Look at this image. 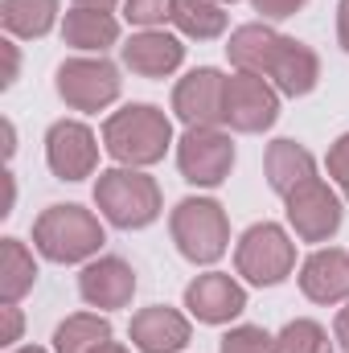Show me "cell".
<instances>
[{"mask_svg": "<svg viewBox=\"0 0 349 353\" xmlns=\"http://www.w3.org/2000/svg\"><path fill=\"white\" fill-rule=\"evenodd\" d=\"M103 148L128 169H148L173 148V119L152 103H128L103 123Z\"/></svg>", "mask_w": 349, "mask_h": 353, "instance_id": "cell-1", "label": "cell"}, {"mask_svg": "<svg viewBox=\"0 0 349 353\" xmlns=\"http://www.w3.org/2000/svg\"><path fill=\"white\" fill-rule=\"evenodd\" d=\"M94 205L99 214L119 230H140L161 218V185L144 169H107L94 181Z\"/></svg>", "mask_w": 349, "mask_h": 353, "instance_id": "cell-2", "label": "cell"}, {"mask_svg": "<svg viewBox=\"0 0 349 353\" xmlns=\"http://www.w3.org/2000/svg\"><path fill=\"white\" fill-rule=\"evenodd\" d=\"M107 243L103 222L83 205H50L33 222V247L50 263H83Z\"/></svg>", "mask_w": 349, "mask_h": 353, "instance_id": "cell-3", "label": "cell"}, {"mask_svg": "<svg viewBox=\"0 0 349 353\" xmlns=\"http://www.w3.org/2000/svg\"><path fill=\"white\" fill-rule=\"evenodd\" d=\"M173 243L177 251L189 259V263H218L230 247V222H226V210L214 201V197H185L177 201L173 218Z\"/></svg>", "mask_w": 349, "mask_h": 353, "instance_id": "cell-4", "label": "cell"}, {"mask_svg": "<svg viewBox=\"0 0 349 353\" xmlns=\"http://www.w3.org/2000/svg\"><path fill=\"white\" fill-rule=\"evenodd\" d=\"M235 267H239L243 279H251V283H259V288H275V283H283V279L292 275V267H296V243L288 239L283 226H275V222H255V226L239 239V247H235Z\"/></svg>", "mask_w": 349, "mask_h": 353, "instance_id": "cell-5", "label": "cell"}, {"mask_svg": "<svg viewBox=\"0 0 349 353\" xmlns=\"http://www.w3.org/2000/svg\"><path fill=\"white\" fill-rule=\"evenodd\" d=\"M177 169L189 185L214 189L235 169V140L222 128H185L177 140Z\"/></svg>", "mask_w": 349, "mask_h": 353, "instance_id": "cell-6", "label": "cell"}, {"mask_svg": "<svg viewBox=\"0 0 349 353\" xmlns=\"http://www.w3.org/2000/svg\"><path fill=\"white\" fill-rule=\"evenodd\" d=\"M283 210H288L296 239H304V243H329L341 226V197L321 176H308L304 185H296L283 197Z\"/></svg>", "mask_w": 349, "mask_h": 353, "instance_id": "cell-7", "label": "cell"}, {"mask_svg": "<svg viewBox=\"0 0 349 353\" xmlns=\"http://www.w3.org/2000/svg\"><path fill=\"white\" fill-rule=\"evenodd\" d=\"M119 70L99 54V58H70L58 66V94L74 111H103L119 99Z\"/></svg>", "mask_w": 349, "mask_h": 353, "instance_id": "cell-8", "label": "cell"}, {"mask_svg": "<svg viewBox=\"0 0 349 353\" xmlns=\"http://www.w3.org/2000/svg\"><path fill=\"white\" fill-rule=\"evenodd\" d=\"M222 111H226V123L235 132H247V136L267 132L279 119V90L271 87L267 79H259V74H243L239 70V74L226 79Z\"/></svg>", "mask_w": 349, "mask_h": 353, "instance_id": "cell-9", "label": "cell"}, {"mask_svg": "<svg viewBox=\"0 0 349 353\" xmlns=\"http://www.w3.org/2000/svg\"><path fill=\"white\" fill-rule=\"evenodd\" d=\"M226 74L214 66H197L189 70L173 90V111L185 128H218L226 123Z\"/></svg>", "mask_w": 349, "mask_h": 353, "instance_id": "cell-10", "label": "cell"}, {"mask_svg": "<svg viewBox=\"0 0 349 353\" xmlns=\"http://www.w3.org/2000/svg\"><path fill=\"white\" fill-rule=\"evenodd\" d=\"M46 161H50V173L58 181H83L94 173L99 165V144H94V132L79 119H58L50 132H46Z\"/></svg>", "mask_w": 349, "mask_h": 353, "instance_id": "cell-11", "label": "cell"}, {"mask_svg": "<svg viewBox=\"0 0 349 353\" xmlns=\"http://www.w3.org/2000/svg\"><path fill=\"white\" fill-rule=\"evenodd\" d=\"M185 308L201 321V325H226L247 308V292L235 275L226 271H206L185 288Z\"/></svg>", "mask_w": 349, "mask_h": 353, "instance_id": "cell-12", "label": "cell"}, {"mask_svg": "<svg viewBox=\"0 0 349 353\" xmlns=\"http://www.w3.org/2000/svg\"><path fill=\"white\" fill-rule=\"evenodd\" d=\"M79 296L90 308H128L132 296H136V271L115 255L94 259L79 275Z\"/></svg>", "mask_w": 349, "mask_h": 353, "instance_id": "cell-13", "label": "cell"}, {"mask_svg": "<svg viewBox=\"0 0 349 353\" xmlns=\"http://www.w3.org/2000/svg\"><path fill=\"white\" fill-rule=\"evenodd\" d=\"M300 292L312 304H341L349 300V255L341 247H321L300 267Z\"/></svg>", "mask_w": 349, "mask_h": 353, "instance_id": "cell-14", "label": "cell"}, {"mask_svg": "<svg viewBox=\"0 0 349 353\" xmlns=\"http://www.w3.org/2000/svg\"><path fill=\"white\" fill-rule=\"evenodd\" d=\"M185 62V46L165 29H144L123 41V66L140 79H165Z\"/></svg>", "mask_w": 349, "mask_h": 353, "instance_id": "cell-15", "label": "cell"}, {"mask_svg": "<svg viewBox=\"0 0 349 353\" xmlns=\"http://www.w3.org/2000/svg\"><path fill=\"white\" fill-rule=\"evenodd\" d=\"M132 345L140 353H181L189 345V321L165 304L140 308L132 316Z\"/></svg>", "mask_w": 349, "mask_h": 353, "instance_id": "cell-16", "label": "cell"}, {"mask_svg": "<svg viewBox=\"0 0 349 353\" xmlns=\"http://www.w3.org/2000/svg\"><path fill=\"white\" fill-rule=\"evenodd\" d=\"M317 79H321V58H317V50L304 46V41H296V37H283L279 50H275V58H271L267 83L279 90V94L300 99V94H308V90L317 87Z\"/></svg>", "mask_w": 349, "mask_h": 353, "instance_id": "cell-17", "label": "cell"}, {"mask_svg": "<svg viewBox=\"0 0 349 353\" xmlns=\"http://www.w3.org/2000/svg\"><path fill=\"white\" fill-rule=\"evenodd\" d=\"M279 41H283V33H275V29L263 25V21H255V25H239V29L230 33V41H226V58L235 62V70L267 79Z\"/></svg>", "mask_w": 349, "mask_h": 353, "instance_id": "cell-18", "label": "cell"}, {"mask_svg": "<svg viewBox=\"0 0 349 353\" xmlns=\"http://www.w3.org/2000/svg\"><path fill=\"white\" fill-rule=\"evenodd\" d=\"M62 41L83 54H103L119 41V21L107 8H70L62 21Z\"/></svg>", "mask_w": 349, "mask_h": 353, "instance_id": "cell-19", "label": "cell"}, {"mask_svg": "<svg viewBox=\"0 0 349 353\" xmlns=\"http://www.w3.org/2000/svg\"><path fill=\"white\" fill-rule=\"evenodd\" d=\"M267 185L279 193V197H288L296 185H304L308 176H317V161H312V152L304 148V144H296V140H275V144H267Z\"/></svg>", "mask_w": 349, "mask_h": 353, "instance_id": "cell-20", "label": "cell"}, {"mask_svg": "<svg viewBox=\"0 0 349 353\" xmlns=\"http://www.w3.org/2000/svg\"><path fill=\"white\" fill-rule=\"evenodd\" d=\"M111 341V321L99 312H74L54 329V353H94Z\"/></svg>", "mask_w": 349, "mask_h": 353, "instance_id": "cell-21", "label": "cell"}, {"mask_svg": "<svg viewBox=\"0 0 349 353\" xmlns=\"http://www.w3.org/2000/svg\"><path fill=\"white\" fill-rule=\"evenodd\" d=\"M177 33L193 37V41H214L226 33V12L218 0H173V17Z\"/></svg>", "mask_w": 349, "mask_h": 353, "instance_id": "cell-22", "label": "cell"}, {"mask_svg": "<svg viewBox=\"0 0 349 353\" xmlns=\"http://www.w3.org/2000/svg\"><path fill=\"white\" fill-rule=\"evenodd\" d=\"M0 21L12 37H46L58 21V0H0Z\"/></svg>", "mask_w": 349, "mask_h": 353, "instance_id": "cell-23", "label": "cell"}, {"mask_svg": "<svg viewBox=\"0 0 349 353\" xmlns=\"http://www.w3.org/2000/svg\"><path fill=\"white\" fill-rule=\"evenodd\" d=\"M33 283H37V263H33V255L25 251L21 239H4V243H0V300H4V304H17Z\"/></svg>", "mask_w": 349, "mask_h": 353, "instance_id": "cell-24", "label": "cell"}, {"mask_svg": "<svg viewBox=\"0 0 349 353\" xmlns=\"http://www.w3.org/2000/svg\"><path fill=\"white\" fill-rule=\"evenodd\" d=\"M275 353H333L329 333L317 325V321H288L275 337Z\"/></svg>", "mask_w": 349, "mask_h": 353, "instance_id": "cell-25", "label": "cell"}, {"mask_svg": "<svg viewBox=\"0 0 349 353\" xmlns=\"http://www.w3.org/2000/svg\"><path fill=\"white\" fill-rule=\"evenodd\" d=\"M222 353H275V337H267L259 325H239L222 337Z\"/></svg>", "mask_w": 349, "mask_h": 353, "instance_id": "cell-26", "label": "cell"}, {"mask_svg": "<svg viewBox=\"0 0 349 353\" xmlns=\"http://www.w3.org/2000/svg\"><path fill=\"white\" fill-rule=\"evenodd\" d=\"M123 17L140 29H157L173 17V0H123Z\"/></svg>", "mask_w": 349, "mask_h": 353, "instance_id": "cell-27", "label": "cell"}, {"mask_svg": "<svg viewBox=\"0 0 349 353\" xmlns=\"http://www.w3.org/2000/svg\"><path fill=\"white\" fill-rule=\"evenodd\" d=\"M329 176L337 181V189L349 197V132L329 148Z\"/></svg>", "mask_w": 349, "mask_h": 353, "instance_id": "cell-28", "label": "cell"}, {"mask_svg": "<svg viewBox=\"0 0 349 353\" xmlns=\"http://www.w3.org/2000/svg\"><path fill=\"white\" fill-rule=\"evenodd\" d=\"M251 4H255V12H263L267 21H283V17L300 12L308 0H251Z\"/></svg>", "mask_w": 349, "mask_h": 353, "instance_id": "cell-29", "label": "cell"}, {"mask_svg": "<svg viewBox=\"0 0 349 353\" xmlns=\"http://www.w3.org/2000/svg\"><path fill=\"white\" fill-rule=\"evenodd\" d=\"M0 316H4L0 345H12V341H21V312H17V304H4V308H0Z\"/></svg>", "mask_w": 349, "mask_h": 353, "instance_id": "cell-30", "label": "cell"}, {"mask_svg": "<svg viewBox=\"0 0 349 353\" xmlns=\"http://www.w3.org/2000/svg\"><path fill=\"white\" fill-rule=\"evenodd\" d=\"M0 50H4V79H0V87H12L21 58H17V46H12V41H0Z\"/></svg>", "mask_w": 349, "mask_h": 353, "instance_id": "cell-31", "label": "cell"}, {"mask_svg": "<svg viewBox=\"0 0 349 353\" xmlns=\"http://www.w3.org/2000/svg\"><path fill=\"white\" fill-rule=\"evenodd\" d=\"M333 341H337V345L349 353V304L337 312V321H333Z\"/></svg>", "mask_w": 349, "mask_h": 353, "instance_id": "cell-32", "label": "cell"}, {"mask_svg": "<svg viewBox=\"0 0 349 353\" xmlns=\"http://www.w3.org/2000/svg\"><path fill=\"white\" fill-rule=\"evenodd\" d=\"M337 41L346 46V54H349V0L337 4Z\"/></svg>", "mask_w": 349, "mask_h": 353, "instance_id": "cell-33", "label": "cell"}, {"mask_svg": "<svg viewBox=\"0 0 349 353\" xmlns=\"http://www.w3.org/2000/svg\"><path fill=\"white\" fill-rule=\"evenodd\" d=\"M74 8H115V0H74Z\"/></svg>", "mask_w": 349, "mask_h": 353, "instance_id": "cell-34", "label": "cell"}, {"mask_svg": "<svg viewBox=\"0 0 349 353\" xmlns=\"http://www.w3.org/2000/svg\"><path fill=\"white\" fill-rule=\"evenodd\" d=\"M94 353H132V350H123V345H115V341H107V345H99Z\"/></svg>", "mask_w": 349, "mask_h": 353, "instance_id": "cell-35", "label": "cell"}, {"mask_svg": "<svg viewBox=\"0 0 349 353\" xmlns=\"http://www.w3.org/2000/svg\"><path fill=\"white\" fill-rule=\"evenodd\" d=\"M12 353H46V350H37V345H25V350H12Z\"/></svg>", "mask_w": 349, "mask_h": 353, "instance_id": "cell-36", "label": "cell"}, {"mask_svg": "<svg viewBox=\"0 0 349 353\" xmlns=\"http://www.w3.org/2000/svg\"><path fill=\"white\" fill-rule=\"evenodd\" d=\"M218 4H235V0H218Z\"/></svg>", "mask_w": 349, "mask_h": 353, "instance_id": "cell-37", "label": "cell"}]
</instances>
